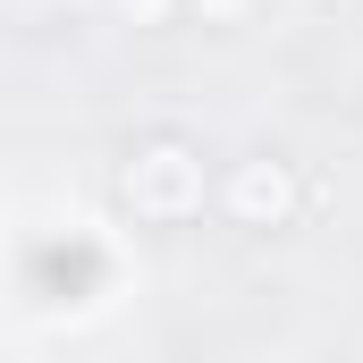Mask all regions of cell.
Returning <instances> with one entry per match:
<instances>
[{"label": "cell", "mask_w": 363, "mask_h": 363, "mask_svg": "<svg viewBox=\"0 0 363 363\" xmlns=\"http://www.w3.org/2000/svg\"><path fill=\"white\" fill-rule=\"evenodd\" d=\"M220 203H228V220H245V228H287V220H296V178H287V161H245L237 178L220 186Z\"/></svg>", "instance_id": "3"}, {"label": "cell", "mask_w": 363, "mask_h": 363, "mask_svg": "<svg viewBox=\"0 0 363 363\" xmlns=\"http://www.w3.org/2000/svg\"><path fill=\"white\" fill-rule=\"evenodd\" d=\"M203 17H245V0H194Z\"/></svg>", "instance_id": "5"}, {"label": "cell", "mask_w": 363, "mask_h": 363, "mask_svg": "<svg viewBox=\"0 0 363 363\" xmlns=\"http://www.w3.org/2000/svg\"><path fill=\"white\" fill-rule=\"evenodd\" d=\"M203 194H211V169H203V152L186 135H144L118 161V203L135 220H152V228H186L203 211Z\"/></svg>", "instance_id": "1"}, {"label": "cell", "mask_w": 363, "mask_h": 363, "mask_svg": "<svg viewBox=\"0 0 363 363\" xmlns=\"http://www.w3.org/2000/svg\"><path fill=\"white\" fill-rule=\"evenodd\" d=\"M118 9H127V17H152V26H169V17H178V0H118Z\"/></svg>", "instance_id": "4"}, {"label": "cell", "mask_w": 363, "mask_h": 363, "mask_svg": "<svg viewBox=\"0 0 363 363\" xmlns=\"http://www.w3.org/2000/svg\"><path fill=\"white\" fill-rule=\"evenodd\" d=\"M17 279H26V296L43 313H77V304H93L110 287V245L93 228H51V237H34L17 254Z\"/></svg>", "instance_id": "2"}]
</instances>
